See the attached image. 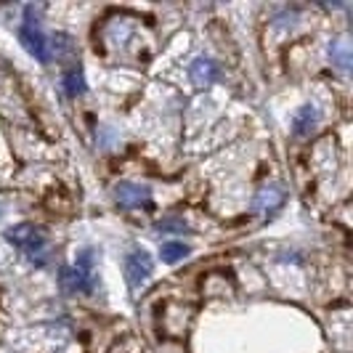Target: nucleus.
Here are the masks:
<instances>
[{
    "mask_svg": "<svg viewBox=\"0 0 353 353\" xmlns=\"http://www.w3.org/2000/svg\"><path fill=\"white\" fill-rule=\"evenodd\" d=\"M0 218H3V205H0Z\"/></svg>",
    "mask_w": 353,
    "mask_h": 353,
    "instance_id": "13",
    "label": "nucleus"
},
{
    "mask_svg": "<svg viewBox=\"0 0 353 353\" xmlns=\"http://www.w3.org/2000/svg\"><path fill=\"white\" fill-rule=\"evenodd\" d=\"M114 199L125 210H136V208H149L152 205V192H149V186H141V183L120 181L114 186Z\"/></svg>",
    "mask_w": 353,
    "mask_h": 353,
    "instance_id": "5",
    "label": "nucleus"
},
{
    "mask_svg": "<svg viewBox=\"0 0 353 353\" xmlns=\"http://www.w3.org/2000/svg\"><path fill=\"white\" fill-rule=\"evenodd\" d=\"M64 90H67V96L72 99H77V96H83L85 93V74H83V67L80 64H74L70 70L64 72Z\"/></svg>",
    "mask_w": 353,
    "mask_h": 353,
    "instance_id": "9",
    "label": "nucleus"
},
{
    "mask_svg": "<svg viewBox=\"0 0 353 353\" xmlns=\"http://www.w3.org/2000/svg\"><path fill=\"white\" fill-rule=\"evenodd\" d=\"M287 202V192H284L282 183H271V186H263L255 199H252V210L261 212V215H268V212H276Z\"/></svg>",
    "mask_w": 353,
    "mask_h": 353,
    "instance_id": "6",
    "label": "nucleus"
},
{
    "mask_svg": "<svg viewBox=\"0 0 353 353\" xmlns=\"http://www.w3.org/2000/svg\"><path fill=\"white\" fill-rule=\"evenodd\" d=\"M6 239L19 248L24 255H27V261L37 268H43V265L51 263V242H48V234L35 226V223H19V226H11V229L6 231Z\"/></svg>",
    "mask_w": 353,
    "mask_h": 353,
    "instance_id": "1",
    "label": "nucleus"
},
{
    "mask_svg": "<svg viewBox=\"0 0 353 353\" xmlns=\"http://www.w3.org/2000/svg\"><path fill=\"white\" fill-rule=\"evenodd\" d=\"M319 123V109L311 104H305L298 109V114H295V120H292V133L295 136H308Z\"/></svg>",
    "mask_w": 353,
    "mask_h": 353,
    "instance_id": "8",
    "label": "nucleus"
},
{
    "mask_svg": "<svg viewBox=\"0 0 353 353\" xmlns=\"http://www.w3.org/2000/svg\"><path fill=\"white\" fill-rule=\"evenodd\" d=\"M189 252H192V248L183 245V242H165L162 250H159V255H162L165 263H178V261L189 258Z\"/></svg>",
    "mask_w": 353,
    "mask_h": 353,
    "instance_id": "11",
    "label": "nucleus"
},
{
    "mask_svg": "<svg viewBox=\"0 0 353 353\" xmlns=\"http://www.w3.org/2000/svg\"><path fill=\"white\" fill-rule=\"evenodd\" d=\"M154 271V261L146 250H133L128 258H125V279L130 290H139Z\"/></svg>",
    "mask_w": 353,
    "mask_h": 353,
    "instance_id": "4",
    "label": "nucleus"
},
{
    "mask_svg": "<svg viewBox=\"0 0 353 353\" xmlns=\"http://www.w3.org/2000/svg\"><path fill=\"white\" fill-rule=\"evenodd\" d=\"M154 231H176V234H183V231H189V226L183 221H178V218H165V221L154 223Z\"/></svg>",
    "mask_w": 353,
    "mask_h": 353,
    "instance_id": "12",
    "label": "nucleus"
},
{
    "mask_svg": "<svg viewBox=\"0 0 353 353\" xmlns=\"http://www.w3.org/2000/svg\"><path fill=\"white\" fill-rule=\"evenodd\" d=\"M19 40H21V46L32 53L40 64H48L51 61V43L46 40L40 24H37V19L32 17V6L24 8V24L19 27Z\"/></svg>",
    "mask_w": 353,
    "mask_h": 353,
    "instance_id": "3",
    "label": "nucleus"
},
{
    "mask_svg": "<svg viewBox=\"0 0 353 353\" xmlns=\"http://www.w3.org/2000/svg\"><path fill=\"white\" fill-rule=\"evenodd\" d=\"M330 59L340 72H348L351 70V46L345 40H335L330 46Z\"/></svg>",
    "mask_w": 353,
    "mask_h": 353,
    "instance_id": "10",
    "label": "nucleus"
},
{
    "mask_svg": "<svg viewBox=\"0 0 353 353\" xmlns=\"http://www.w3.org/2000/svg\"><path fill=\"white\" fill-rule=\"evenodd\" d=\"M189 77H192V83H194L196 88H208V85H212L221 77V67L212 59H208V56H199L192 64V70H189Z\"/></svg>",
    "mask_w": 353,
    "mask_h": 353,
    "instance_id": "7",
    "label": "nucleus"
},
{
    "mask_svg": "<svg viewBox=\"0 0 353 353\" xmlns=\"http://www.w3.org/2000/svg\"><path fill=\"white\" fill-rule=\"evenodd\" d=\"M93 282H96V276H93V252H90V250H85V252L77 258L74 265H64V268H61V276H59L61 290L70 292V295L93 292Z\"/></svg>",
    "mask_w": 353,
    "mask_h": 353,
    "instance_id": "2",
    "label": "nucleus"
}]
</instances>
